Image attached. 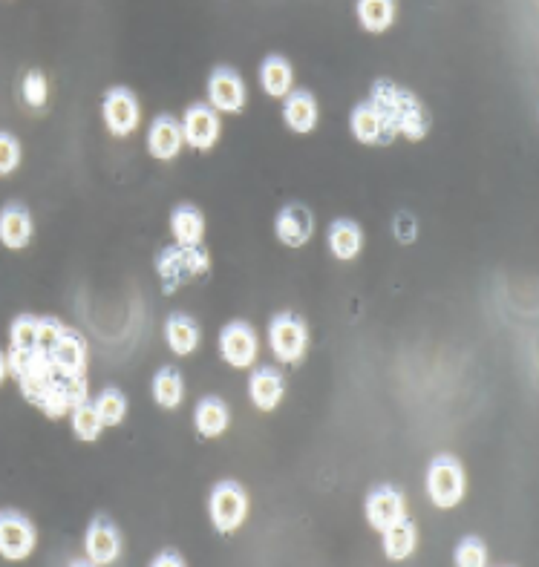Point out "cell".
Here are the masks:
<instances>
[{
  "instance_id": "obj_1",
  "label": "cell",
  "mask_w": 539,
  "mask_h": 567,
  "mask_svg": "<svg viewBox=\"0 0 539 567\" xmlns=\"http://www.w3.org/2000/svg\"><path fill=\"white\" fill-rule=\"evenodd\" d=\"M6 363L24 401L49 421L70 418L78 403L90 401V343L55 314H18L9 326Z\"/></svg>"
},
{
  "instance_id": "obj_2",
  "label": "cell",
  "mask_w": 539,
  "mask_h": 567,
  "mask_svg": "<svg viewBox=\"0 0 539 567\" xmlns=\"http://www.w3.org/2000/svg\"><path fill=\"white\" fill-rule=\"evenodd\" d=\"M367 101L375 107V113L381 119L384 147L395 144V139L421 142L433 127V116H430L427 104L416 93H410L407 87L395 84L390 78L372 81Z\"/></svg>"
},
{
  "instance_id": "obj_3",
  "label": "cell",
  "mask_w": 539,
  "mask_h": 567,
  "mask_svg": "<svg viewBox=\"0 0 539 567\" xmlns=\"http://www.w3.org/2000/svg\"><path fill=\"white\" fill-rule=\"evenodd\" d=\"M208 271H211V251L205 248V242H199V245L173 242L168 248H162L159 257H156V274L162 280L165 294H173L176 288L194 283L199 277H205Z\"/></svg>"
},
{
  "instance_id": "obj_4",
  "label": "cell",
  "mask_w": 539,
  "mask_h": 567,
  "mask_svg": "<svg viewBox=\"0 0 539 567\" xmlns=\"http://www.w3.org/2000/svg\"><path fill=\"white\" fill-rule=\"evenodd\" d=\"M424 490L433 507L439 510H453L465 501L467 475L462 461L456 455H436L424 473Z\"/></svg>"
},
{
  "instance_id": "obj_5",
  "label": "cell",
  "mask_w": 539,
  "mask_h": 567,
  "mask_svg": "<svg viewBox=\"0 0 539 567\" xmlns=\"http://www.w3.org/2000/svg\"><path fill=\"white\" fill-rule=\"evenodd\" d=\"M269 349L277 363L297 366L309 352V326L300 314L280 311L269 323Z\"/></svg>"
},
{
  "instance_id": "obj_6",
  "label": "cell",
  "mask_w": 539,
  "mask_h": 567,
  "mask_svg": "<svg viewBox=\"0 0 539 567\" xmlns=\"http://www.w3.org/2000/svg\"><path fill=\"white\" fill-rule=\"evenodd\" d=\"M208 516H211L214 530L222 536L237 533L248 519V493L243 490V484L220 481L208 498Z\"/></svg>"
},
{
  "instance_id": "obj_7",
  "label": "cell",
  "mask_w": 539,
  "mask_h": 567,
  "mask_svg": "<svg viewBox=\"0 0 539 567\" xmlns=\"http://www.w3.org/2000/svg\"><path fill=\"white\" fill-rule=\"evenodd\" d=\"M101 119L113 139H130L142 124V104L133 90L110 87L101 101Z\"/></svg>"
},
{
  "instance_id": "obj_8",
  "label": "cell",
  "mask_w": 539,
  "mask_h": 567,
  "mask_svg": "<svg viewBox=\"0 0 539 567\" xmlns=\"http://www.w3.org/2000/svg\"><path fill=\"white\" fill-rule=\"evenodd\" d=\"M38 547V530L21 510H0V556L6 562H24Z\"/></svg>"
},
{
  "instance_id": "obj_9",
  "label": "cell",
  "mask_w": 539,
  "mask_h": 567,
  "mask_svg": "<svg viewBox=\"0 0 539 567\" xmlns=\"http://www.w3.org/2000/svg\"><path fill=\"white\" fill-rule=\"evenodd\" d=\"M220 357L231 369H254L260 357V337L245 320H231L220 331Z\"/></svg>"
},
{
  "instance_id": "obj_10",
  "label": "cell",
  "mask_w": 539,
  "mask_h": 567,
  "mask_svg": "<svg viewBox=\"0 0 539 567\" xmlns=\"http://www.w3.org/2000/svg\"><path fill=\"white\" fill-rule=\"evenodd\" d=\"M182 136H185V144L191 150H199V153L217 147L222 136L220 113L211 104H205V101L191 104L185 110V116H182Z\"/></svg>"
},
{
  "instance_id": "obj_11",
  "label": "cell",
  "mask_w": 539,
  "mask_h": 567,
  "mask_svg": "<svg viewBox=\"0 0 539 567\" xmlns=\"http://www.w3.org/2000/svg\"><path fill=\"white\" fill-rule=\"evenodd\" d=\"M84 556L96 567L116 565L122 559V533L107 516H96L84 533Z\"/></svg>"
},
{
  "instance_id": "obj_12",
  "label": "cell",
  "mask_w": 539,
  "mask_h": 567,
  "mask_svg": "<svg viewBox=\"0 0 539 567\" xmlns=\"http://www.w3.org/2000/svg\"><path fill=\"white\" fill-rule=\"evenodd\" d=\"M248 90H245L243 75L231 67H217L208 78V104L220 116H237L245 110Z\"/></svg>"
},
{
  "instance_id": "obj_13",
  "label": "cell",
  "mask_w": 539,
  "mask_h": 567,
  "mask_svg": "<svg viewBox=\"0 0 539 567\" xmlns=\"http://www.w3.org/2000/svg\"><path fill=\"white\" fill-rule=\"evenodd\" d=\"M274 234L286 248H303L315 234V216L306 205L289 202L274 216Z\"/></svg>"
},
{
  "instance_id": "obj_14",
  "label": "cell",
  "mask_w": 539,
  "mask_h": 567,
  "mask_svg": "<svg viewBox=\"0 0 539 567\" xmlns=\"http://www.w3.org/2000/svg\"><path fill=\"white\" fill-rule=\"evenodd\" d=\"M364 513H367V524L372 530H387L390 524L401 521L407 516V496L401 490H395L390 484L375 487L364 501Z\"/></svg>"
},
{
  "instance_id": "obj_15",
  "label": "cell",
  "mask_w": 539,
  "mask_h": 567,
  "mask_svg": "<svg viewBox=\"0 0 539 567\" xmlns=\"http://www.w3.org/2000/svg\"><path fill=\"white\" fill-rule=\"evenodd\" d=\"M185 147V136H182V121L173 116H159L150 121L147 127V153L156 162H173Z\"/></svg>"
},
{
  "instance_id": "obj_16",
  "label": "cell",
  "mask_w": 539,
  "mask_h": 567,
  "mask_svg": "<svg viewBox=\"0 0 539 567\" xmlns=\"http://www.w3.org/2000/svg\"><path fill=\"white\" fill-rule=\"evenodd\" d=\"M35 237V222L32 213L26 211L24 205H6L0 211V245L9 251H24Z\"/></svg>"
},
{
  "instance_id": "obj_17",
  "label": "cell",
  "mask_w": 539,
  "mask_h": 567,
  "mask_svg": "<svg viewBox=\"0 0 539 567\" xmlns=\"http://www.w3.org/2000/svg\"><path fill=\"white\" fill-rule=\"evenodd\" d=\"M248 395H251L254 409H260V412H274V409L283 403L286 380H283V375H280L277 369H271V366L254 369L251 378H248Z\"/></svg>"
},
{
  "instance_id": "obj_18",
  "label": "cell",
  "mask_w": 539,
  "mask_h": 567,
  "mask_svg": "<svg viewBox=\"0 0 539 567\" xmlns=\"http://www.w3.org/2000/svg\"><path fill=\"white\" fill-rule=\"evenodd\" d=\"M320 110L315 95L309 90H292V93L283 98V121L286 127L297 133V136H306L318 127Z\"/></svg>"
},
{
  "instance_id": "obj_19",
  "label": "cell",
  "mask_w": 539,
  "mask_h": 567,
  "mask_svg": "<svg viewBox=\"0 0 539 567\" xmlns=\"http://www.w3.org/2000/svg\"><path fill=\"white\" fill-rule=\"evenodd\" d=\"M326 245H329L335 260H358L361 251H364V231L355 219H335L326 231Z\"/></svg>"
},
{
  "instance_id": "obj_20",
  "label": "cell",
  "mask_w": 539,
  "mask_h": 567,
  "mask_svg": "<svg viewBox=\"0 0 539 567\" xmlns=\"http://www.w3.org/2000/svg\"><path fill=\"white\" fill-rule=\"evenodd\" d=\"M381 547L384 556L390 562H404L416 553L418 547V524L410 516H404L401 521L390 524L387 530H381Z\"/></svg>"
},
{
  "instance_id": "obj_21",
  "label": "cell",
  "mask_w": 539,
  "mask_h": 567,
  "mask_svg": "<svg viewBox=\"0 0 539 567\" xmlns=\"http://www.w3.org/2000/svg\"><path fill=\"white\" fill-rule=\"evenodd\" d=\"M165 340H168L173 355L188 357L199 349L202 331L196 326L194 317H188V314H182V311H173L171 317L165 320Z\"/></svg>"
},
{
  "instance_id": "obj_22",
  "label": "cell",
  "mask_w": 539,
  "mask_h": 567,
  "mask_svg": "<svg viewBox=\"0 0 539 567\" xmlns=\"http://www.w3.org/2000/svg\"><path fill=\"white\" fill-rule=\"evenodd\" d=\"M194 424H196V432L202 435V438H222L225 432H228V426H231V409H228V403L222 401V398H202V401L196 403L194 409Z\"/></svg>"
},
{
  "instance_id": "obj_23",
  "label": "cell",
  "mask_w": 539,
  "mask_h": 567,
  "mask_svg": "<svg viewBox=\"0 0 539 567\" xmlns=\"http://www.w3.org/2000/svg\"><path fill=\"white\" fill-rule=\"evenodd\" d=\"M260 87L269 98H286L294 90V70L289 58L283 55H269L260 67Z\"/></svg>"
},
{
  "instance_id": "obj_24",
  "label": "cell",
  "mask_w": 539,
  "mask_h": 567,
  "mask_svg": "<svg viewBox=\"0 0 539 567\" xmlns=\"http://www.w3.org/2000/svg\"><path fill=\"white\" fill-rule=\"evenodd\" d=\"M171 234L179 245L205 242V216L194 205H176L171 211Z\"/></svg>"
},
{
  "instance_id": "obj_25",
  "label": "cell",
  "mask_w": 539,
  "mask_h": 567,
  "mask_svg": "<svg viewBox=\"0 0 539 567\" xmlns=\"http://www.w3.org/2000/svg\"><path fill=\"white\" fill-rule=\"evenodd\" d=\"M395 0H358L355 3V15L364 32L372 35H384L392 24H395Z\"/></svg>"
},
{
  "instance_id": "obj_26",
  "label": "cell",
  "mask_w": 539,
  "mask_h": 567,
  "mask_svg": "<svg viewBox=\"0 0 539 567\" xmlns=\"http://www.w3.org/2000/svg\"><path fill=\"white\" fill-rule=\"evenodd\" d=\"M349 130L355 136V142L367 144V147H384V130H381V119L375 113V107L369 101L355 104L352 116H349Z\"/></svg>"
},
{
  "instance_id": "obj_27",
  "label": "cell",
  "mask_w": 539,
  "mask_h": 567,
  "mask_svg": "<svg viewBox=\"0 0 539 567\" xmlns=\"http://www.w3.org/2000/svg\"><path fill=\"white\" fill-rule=\"evenodd\" d=\"M150 389H153V401H156V406H162V409H168V412L179 409L182 401H185V380H182L176 366L159 369Z\"/></svg>"
},
{
  "instance_id": "obj_28",
  "label": "cell",
  "mask_w": 539,
  "mask_h": 567,
  "mask_svg": "<svg viewBox=\"0 0 539 567\" xmlns=\"http://www.w3.org/2000/svg\"><path fill=\"white\" fill-rule=\"evenodd\" d=\"M70 424H73L75 438H78V441H84V444H93V441H98V438H101V432L107 429L104 421H101V415H98L93 398L75 406L73 412H70Z\"/></svg>"
},
{
  "instance_id": "obj_29",
  "label": "cell",
  "mask_w": 539,
  "mask_h": 567,
  "mask_svg": "<svg viewBox=\"0 0 539 567\" xmlns=\"http://www.w3.org/2000/svg\"><path fill=\"white\" fill-rule=\"evenodd\" d=\"M96 409L98 415H101V421L107 429H113V426H122L124 418H127V395H124L122 389H116V386H107V389H101L96 395Z\"/></svg>"
},
{
  "instance_id": "obj_30",
  "label": "cell",
  "mask_w": 539,
  "mask_h": 567,
  "mask_svg": "<svg viewBox=\"0 0 539 567\" xmlns=\"http://www.w3.org/2000/svg\"><path fill=\"white\" fill-rule=\"evenodd\" d=\"M21 93H24V104L29 110L41 113L49 104V81L47 75L41 70H32L24 75V84H21Z\"/></svg>"
},
{
  "instance_id": "obj_31",
  "label": "cell",
  "mask_w": 539,
  "mask_h": 567,
  "mask_svg": "<svg viewBox=\"0 0 539 567\" xmlns=\"http://www.w3.org/2000/svg\"><path fill=\"white\" fill-rule=\"evenodd\" d=\"M453 562L459 567H485L488 565V544L482 542L479 536H465L462 542L456 544Z\"/></svg>"
},
{
  "instance_id": "obj_32",
  "label": "cell",
  "mask_w": 539,
  "mask_h": 567,
  "mask_svg": "<svg viewBox=\"0 0 539 567\" xmlns=\"http://www.w3.org/2000/svg\"><path fill=\"white\" fill-rule=\"evenodd\" d=\"M24 159V147L18 142V136L0 130V176H12Z\"/></svg>"
},
{
  "instance_id": "obj_33",
  "label": "cell",
  "mask_w": 539,
  "mask_h": 567,
  "mask_svg": "<svg viewBox=\"0 0 539 567\" xmlns=\"http://www.w3.org/2000/svg\"><path fill=\"white\" fill-rule=\"evenodd\" d=\"M392 231H395V239H398V242H404V245H407V242H413V239H416L418 222L407 211L398 213V216L392 219Z\"/></svg>"
},
{
  "instance_id": "obj_34",
  "label": "cell",
  "mask_w": 539,
  "mask_h": 567,
  "mask_svg": "<svg viewBox=\"0 0 539 567\" xmlns=\"http://www.w3.org/2000/svg\"><path fill=\"white\" fill-rule=\"evenodd\" d=\"M153 567H162V565H176V567H182L185 565V559H179V553L176 550H162L153 562H150Z\"/></svg>"
},
{
  "instance_id": "obj_35",
  "label": "cell",
  "mask_w": 539,
  "mask_h": 567,
  "mask_svg": "<svg viewBox=\"0 0 539 567\" xmlns=\"http://www.w3.org/2000/svg\"><path fill=\"white\" fill-rule=\"evenodd\" d=\"M6 378H9V363H6V352L0 349V386L6 383Z\"/></svg>"
}]
</instances>
